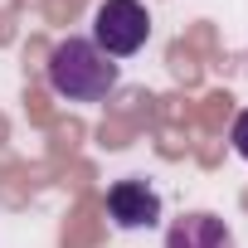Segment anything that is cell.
I'll return each instance as SVG.
<instances>
[{
	"label": "cell",
	"instance_id": "3957f363",
	"mask_svg": "<svg viewBox=\"0 0 248 248\" xmlns=\"http://www.w3.org/2000/svg\"><path fill=\"white\" fill-rule=\"evenodd\" d=\"M107 219L117 229H156L161 224V190L141 175H127L107 190Z\"/></svg>",
	"mask_w": 248,
	"mask_h": 248
},
{
	"label": "cell",
	"instance_id": "6da1fadb",
	"mask_svg": "<svg viewBox=\"0 0 248 248\" xmlns=\"http://www.w3.org/2000/svg\"><path fill=\"white\" fill-rule=\"evenodd\" d=\"M44 78H49V88H54L63 102H102V97L117 88L122 63H117V59H107L93 39L68 34V39H59V44L49 49Z\"/></svg>",
	"mask_w": 248,
	"mask_h": 248
},
{
	"label": "cell",
	"instance_id": "277c9868",
	"mask_svg": "<svg viewBox=\"0 0 248 248\" xmlns=\"http://www.w3.org/2000/svg\"><path fill=\"white\" fill-rule=\"evenodd\" d=\"M166 248H233V233L219 214L209 209H190L166 229Z\"/></svg>",
	"mask_w": 248,
	"mask_h": 248
},
{
	"label": "cell",
	"instance_id": "7a4b0ae2",
	"mask_svg": "<svg viewBox=\"0 0 248 248\" xmlns=\"http://www.w3.org/2000/svg\"><path fill=\"white\" fill-rule=\"evenodd\" d=\"M151 39V15L141 0H102L93 10V44L107 59H132Z\"/></svg>",
	"mask_w": 248,
	"mask_h": 248
},
{
	"label": "cell",
	"instance_id": "5b68a950",
	"mask_svg": "<svg viewBox=\"0 0 248 248\" xmlns=\"http://www.w3.org/2000/svg\"><path fill=\"white\" fill-rule=\"evenodd\" d=\"M229 146H233V151H238V156L248 161V107H243V112L233 117V127H229Z\"/></svg>",
	"mask_w": 248,
	"mask_h": 248
}]
</instances>
